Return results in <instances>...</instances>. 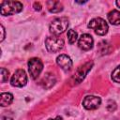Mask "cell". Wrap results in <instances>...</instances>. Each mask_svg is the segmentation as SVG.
<instances>
[{"instance_id":"6da1fadb","label":"cell","mask_w":120,"mask_h":120,"mask_svg":"<svg viewBox=\"0 0 120 120\" xmlns=\"http://www.w3.org/2000/svg\"><path fill=\"white\" fill-rule=\"evenodd\" d=\"M22 4L19 1H3L0 6V13L3 16L13 15L22 10Z\"/></svg>"},{"instance_id":"7a4b0ae2","label":"cell","mask_w":120,"mask_h":120,"mask_svg":"<svg viewBox=\"0 0 120 120\" xmlns=\"http://www.w3.org/2000/svg\"><path fill=\"white\" fill-rule=\"evenodd\" d=\"M68 26V19L67 17H60V18H56L54 19L51 24H50V32L54 35H60L62 33H64Z\"/></svg>"},{"instance_id":"3957f363","label":"cell","mask_w":120,"mask_h":120,"mask_svg":"<svg viewBox=\"0 0 120 120\" xmlns=\"http://www.w3.org/2000/svg\"><path fill=\"white\" fill-rule=\"evenodd\" d=\"M88 27L93 29L95 31V33L99 36L106 35L109 30V26H108V23L106 22V21L99 17L92 19L90 21V22L88 23Z\"/></svg>"},{"instance_id":"277c9868","label":"cell","mask_w":120,"mask_h":120,"mask_svg":"<svg viewBox=\"0 0 120 120\" xmlns=\"http://www.w3.org/2000/svg\"><path fill=\"white\" fill-rule=\"evenodd\" d=\"M45 46L48 52H57L64 47V40L57 36L48 37L45 40Z\"/></svg>"},{"instance_id":"5b68a950","label":"cell","mask_w":120,"mask_h":120,"mask_svg":"<svg viewBox=\"0 0 120 120\" xmlns=\"http://www.w3.org/2000/svg\"><path fill=\"white\" fill-rule=\"evenodd\" d=\"M43 69V64L39 58L33 57L28 61V70L32 79H37Z\"/></svg>"},{"instance_id":"8992f818","label":"cell","mask_w":120,"mask_h":120,"mask_svg":"<svg viewBox=\"0 0 120 120\" xmlns=\"http://www.w3.org/2000/svg\"><path fill=\"white\" fill-rule=\"evenodd\" d=\"M11 85L15 87H22L27 83V75L23 69H18L14 72L10 80Z\"/></svg>"},{"instance_id":"52a82bcc","label":"cell","mask_w":120,"mask_h":120,"mask_svg":"<svg viewBox=\"0 0 120 120\" xmlns=\"http://www.w3.org/2000/svg\"><path fill=\"white\" fill-rule=\"evenodd\" d=\"M93 65H94V63L92 61L91 62H87L84 65L81 66L77 69V71H76V73L74 75V78H73L74 79V82L76 84H78V83H80V82H82L83 81V79L85 78V76L87 75V73L91 70Z\"/></svg>"},{"instance_id":"ba28073f","label":"cell","mask_w":120,"mask_h":120,"mask_svg":"<svg viewBox=\"0 0 120 120\" xmlns=\"http://www.w3.org/2000/svg\"><path fill=\"white\" fill-rule=\"evenodd\" d=\"M101 104V98L97 96H86L82 100V106L86 110H96Z\"/></svg>"},{"instance_id":"9c48e42d","label":"cell","mask_w":120,"mask_h":120,"mask_svg":"<svg viewBox=\"0 0 120 120\" xmlns=\"http://www.w3.org/2000/svg\"><path fill=\"white\" fill-rule=\"evenodd\" d=\"M79 47L83 51H89L93 48L94 45V39L91 35L89 34H82L78 40Z\"/></svg>"},{"instance_id":"30bf717a","label":"cell","mask_w":120,"mask_h":120,"mask_svg":"<svg viewBox=\"0 0 120 120\" xmlns=\"http://www.w3.org/2000/svg\"><path fill=\"white\" fill-rule=\"evenodd\" d=\"M57 65L65 71H69L72 68V60L67 54H60L56 58Z\"/></svg>"},{"instance_id":"8fae6325","label":"cell","mask_w":120,"mask_h":120,"mask_svg":"<svg viewBox=\"0 0 120 120\" xmlns=\"http://www.w3.org/2000/svg\"><path fill=\"white\" fill-rule=\"evenodd\" d=\"M47 7L49 11L52 13H58L63 10V5L59 1H48Z\"/></svg>"},{"instance_id":"7c38bea8","label":"cell","mask_w":120,"mask_h":120,"mask_svg":"<svg viewBox=\"0 0 120 120\" xmlns=\"http://www.w3.org/2000/svg\"><path fill=\"white\" fill-rule=\"evenodd\" d=\"M108 17V21L113 24V25H118L120 24V11L113 9L112 11H110L107 15Z\"/></svg>"},{"instance_id":"4fadbf2b","label":"cell","mask_w":120,"mask_h":120,"mask_svg":"<svg viewBox=\"0 0 120 120\" xmlns=\"http://www.w3.org/2000/svg\"><path fill=\"white\" fill-rule=\"evenodd\" d=\"M40 82H41V85H42L44 88L48 89V88H51V87L54 84V82H55V78H54V76H53L52 74L47 73V74H45V76L43 77V79L41 80Z\"/></svg>"},{"instance_id":"5bb4252c","label":"cell","mask_w":120,"mask_h":120,"mask_svg":"<svg viewBox=\"0 0 120 120\" xmlns=\"http://www.w3.org/2000/svg\"><path fill=\"white\" fill-rule=\"evenodd\" d=\"M13 101V96L10 93H2L0 95V105L2 107H6L11 104Z\"/></svg>"},{"instance_id":"9a60e30c","label":"cell","mask_w":120,"mask_h":120,"mask_svg":"<svg viewBox=\"0 0 120 120\" xmlns=\"http://www.w3.org/2000/svg\"><path fill=\"white\" fill-rule=\"evenodd\" d=\"M68 42L70 43V44H73V43H75V41L77 40V38H78V34H77V32L75 31V30H73V29H69L68 31Z\"/></svg>"},{"instance_id":"2e32d148","label":"cell","mask_w":120,"mask_h":120,"mask_svg":"<svg viewBox=\"0 0 120 120\" xmlns=\"http://www.w3.org/2000/svg\"><path fill=\"white\" fill-rule=\"evenodd\" d=\"M107 48H109V49L112 48L111 45L107 41H102V42L99 43V52H100L101 54H107V53H109L111 52V51L107 50Z\"/></svg>"},{"instance_id":"e0dca14e","label":"cell","mask_w":120,"mask_h":120,"mask_svg":"<svg viewBox=\"0 0 120 120\" xmlns=\"http://www.w3.org/2000/svg\"><path fill=\"white\" fill-rule=\"evenodd\" d=\"M112 79L115 82H120V65L114 68L112 73Z\"/></svg>"},{"instance_id":"ac0fdd59","label":"cell","mask_w":120,"mask_h":120,"mask_svg":"<svg viewBox=\"0 0 120 120\" xmlns=\"http://www.w3.org/2000/svg\"><path fill=\"white\" fill-rule=\"evenodd\" d=\"M8 70L6 69L5 68H1V75H0V80H1V82H6L8 79Z\"/></svg>"},{"instance_id":"d6986e66","label":"cell","mask_w":120,"mask_h":120,"mask_svg":"<svg viewBox=\"0 0 120 120\" xmlns=\"http://www.w3.org/2000/svg\"><path fill=\"white\" fill-rule=\"evenodd\" d=\"M116 103L113 101V100H109L108 103H107V110L109 112H113L116 110Z\"/></svg>"},{"instance_id":"ffe728a7","label":"cell","mask_w":120,"mask_h":120,"mask_svg":"<svg viewBox=\"0 0 120 120\" xmlns=\"http://www.w3.org/2000/svg\"><path fill=\"white\" fill-rule=\"evenodd\" d=\"M0 31H1V37H0V41L2 42L4 39H5V36H6V33H5V28H4V26L1 24L0 25Z\"/></svg>"},{"instance_id":"44dd1931","label":"cell","mask_w":120,"mask_h":120,"mask_svg":"<svg viewBox=\"0 0 120 120\" xmlns=\"http://www.w3.org/2000/svg\"><path fill=\"white\" fill-rule=\"evenodd\" d=\"M33 7H34V9L35 10H37V11H40L41 10V5H40V3H38V2H35L34 3V5H33Z\"/></svg>"},{"instance_id":"7402d4cb","label":"cell","mask_w":120,"mask_h":120,"mask_svg":"<svg viewBox=\"0 0 120 120\" xmlns=\"http://www.w3.org/2000/svg\"><path fill=\"white\" fill-rule=\"evenodd\" d=\"M49 120H62V117H60V116H57L56 118H53V119H49Z\"/></svg>"},{"instance_id":"603a6c76","label":"cell","mask_w":120,"mask_h":120,"mask_svg":"<svg viewBox=\"0 0 120 120\" xmlns=\"http://www.w3.org/2000/svg\"><path fill=\"white\" fill-rule=\"evenodd\" d=\"M115 4H116V6H117L118 8H120V0H117V1L115 2Z\"/></svg>"},{"instance_id":"cb8c5ba5","label":"cell","mask_w":120,"mask_h":120,"mask_svg":"<svg viewBox=\"0 0 120 120\" xmlns=\"http://www.w3.org/2000/svg\"><path fill=\"white\" fill-rule=\"evenodd\" d=\"M76 3H79V4H84V3H86V1H76Z\"/></svg>"}]
</instances>
